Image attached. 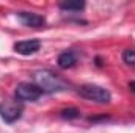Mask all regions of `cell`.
Wrapping results in <instances>:
<instances>
[{
	"label": "cell",
	"instance_id": "cell-3",
	"mask_svg": "<svg viewBox=\"0 0 135 133\" xmlns=\"http://www.w3.org/2000/svg\"><path fill=\"white\" fill-rule=\"evenodd\" d=\"M24 113V105L19 100H6L0 103V117L6 124H14L21 119Z\"/></svg>",
	"mask_w": 135,
	"mask_h": 133
},
{
	"label": "cell",
	"instance_id": "cell-11",
	"mask_svg": "<svg viewBox=\"0 0 135 133\" xmlns=\"http://www.w3.org/2000/svg\"><path fill=\"white\" fill-rule=\"evenodd\" d=\"M129 88H131V91L135 93V81H131V83H129Z\"/></svg>",
	"mask_w": 135,
	"mask_h": 133
},
{
	"label": "cell",
	"instance_id": "cell-7",
	"mask_svg": "<svg viewBox=\"0 0 135 133\" xmlns=\"http://www.w3.org/2000/svg\"><path fill=\"white\" fill-rule=\"evenodd\" d=\"M77 58L79 57H77V53L74 50H65V52H61L58 55L57 64H58V67H61V69H71V67L75 66Z\"/></svg>",
	"mask_w": 135,
	"mask_h": 133
},
{
	"label": "cell",
	"instance_id": "cell-5",
	"mask_svg": "<svg viewBox=\"0 0 135 133\" xmlns=\"http://www.w3.org/2000/svg\"><path fill=\"white\" fill-rule=\"evenodd\" d=\"M16 16L22 22V25H25V27L39 28V27H44V24H46V17L44 16L32 13V11H19V13H16Z\"/></svg>",
	"mask_w": 135,
	"mask_h": 133
},
{
	"label": "cell",
	"instance_id": "cell-8",
	"mask_svg": "<svg viewBox=\"0 0 135 133\" xmlns=\"http://www.w3.org/2000/svg\"><path fill=\"white\" fill-rule=\"evenodd\" d=\"M58 6H60V9H63V11L80 13V11L85 8V2H61Z\"/></svg>",
	"mask_w": 135,
	"mask_h": 133
},
{
	"label": "cell",
	"instance_id": "cell-10",
	"mask_svg": "<svg viewBox=\"0 0 135 133\" xmlns=\"http://www.w3.org/2000/svg\"><path fill=\"white\" fill-rule=\"evenodd\" d=\"M123 61L127 66H135V49H126L123 52Z\"/></svg>",
	"mask_w": 135,
	"mask_h": 133
},
{
	"label": "cell",
	"instance_id": "cell-9",
	"mask_svg": "<svg viewBox=\"0 0 135 133\" xmlns=\"http://www.w3.org/2000/svg\"><path fill=\"white\" fill-rule=\"evenodd\" d=\"M60 116L66 121H72V119H77L80 116V111L77 108H65L60 111Z\"/></svg>",
	"mask_w": 135,
	"mask_h": 133
},
{
	"label": "cell",
	"instance_id": "cell-2",
	"mask_svg": "<svg viewBox=\"0 0 135 133\" xmlns=\"http://www.w3.org/2000/svg\"><path fill=\"white\" fill-rule=\"evenodd\" d=\"M79 94L83 97V99L90 100V102H94V103H110L112 100V94L108 89L102 88L99 85H93V83H88V85H82L79 88Z\"/></svg>",
	"mask_w": 135,
	"mask_h": 133
},
{
	"label": "cell",
	"instance_id": "cell-4",
	"mask_svg": "<svg viewBox=\"0 0 135 133\" xmlns=\"http://www.w3.org/2000/svg\"><path fill=\"white\" fill-rule=\"evenodd\" d=\"M42 94H44V93H42V89H41L38 85H35V83H27V81L19 83V85L16 86V91H14L16 100H19L21 103H24V102H36Z\"/></svg>",
	"mask_w": 135,
	"mask_h": 133
},
{
	"label": "cell",
	"instance_id": "cell-6",
	"mask_svg": "<svg viewBox=\"0 0 135 133\" xmlns=\"http://www.w3.org/2000/svg\"><path fill=\"white\" fill-rule=\"evenodd\" d=\"M14 52L19 55H33L41 49V41L38 39H27V41H19L13 45Z\"/></svg>",
	"mask_w": 135,
	"mask_h": 133
},
{
	"label": "cell",
	"instance_id": "cell-1",
	"mask_svg": "<svg viewBox=\"0 0 135 133\" xmlns=\"http://www.w3.org/2000/svg\"><path fill=\"white\" fill-rule=\"evenodd\" d=\"M33 80L35 85H38L42 89V93H49V94L66 91L69 86L63 77H60L58 74H55L54 70H49V69L36 70L33 74Z\"/></svg>",
	"mask_w": 135,
	"mask_h": 133
}]
</instances>
